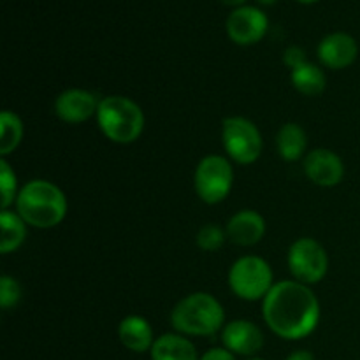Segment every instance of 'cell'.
Masks as SVG:
<instances>
[{
  "instance_id": "obj_1",
  "label": "cell",
  "mask_w": 360,
  "mask_h": 360,
  "mask_svg": "<svg viewBox=\"0 0 360 360\" xmlns=\"http://www.w3.org/2000/svg\"><path fill=\"white\" fill-rule=\"evenodd\" d=\"M262 316L276 336L290 341L302 340L319 326V299L301 281H280L264 297Z\"/></svg>"
},
{
  "instance_id": "obj_2",
  "label": "cell",
  "mask_w": 360,
  "mask_h": 360,
  "mask_svg": "<svg viewBox=\"0 0 360 360\" xmlns=\"http://www.w3.org/2000/svg\"><path fill=\"white\" fill-rule=\"evenodd\" d=\"M16 210L25 224L35 229H51L65 218L67 199L53 183L32 179L18 193Z\"/></svg>"
},
{
  "instance_id": "obj_3",
  "label": "cell",
  "mask_w": 360,
  "mask_h": 360,
  "mask_svg": "<svg viewBox=\"0 0 360 360\" xmlns=\"http://www.w3.org/2000/svg\"><path fill=\"white\" fill-rule=\"evenodd\" d=\"M171 322L178 333L186 336H211L224 327L225 313L213 295L197 292L174 306Z\"/></svg>"
},
{
  "instance_id": "obj_4",
  "label": "cell",
  "mask_w": 360,
  "mask_h": 360,
  "mask_svg": "<svg viewBox=\"0 0 360 360\" xmlns=\"http://www.w3.org/2000/svg\"><path fill=\"white\" fill-rule=\"evenodd\" d=\"M97 122L102 134L118 144L139 139L144 130V112L139 105L122 95L104 97L98 104Z\"/></svg>"
},
{
  "instance_id": "obj_5",
  "label": "cell",
  "mask_w": 360,
  "mask_h": 360,
  "mask_svg": "<svg viewBox=\"0 0 360 360\" xmlns=\"http://www.w3.org/2000/svg\"><path fill=\"white\" fill-rule=\"evenodd\" d=\"M229 285L239 299L259 301L273 288V271L260 257L246 255L236 260L229 273Z\"/></svg>"
},
{
  "instance_id": "obj_6",
  "label": "cell",
  "mask_w": 360,
  "mask_h": 360,
  "mask_svg": "<svg viewBox=\"0 0 360 360\" xmlns=\"http://www.w3.org/2000/svg\"><path fill=\"white\" fill-rule=\"evenodd\" d=\"M232 183H234V171L227 158L220 155H210L197 165L193 185L197 195L206 204H218L227 199L232 190Z\"/></svg>"
},
{
  "instance_id": "obj_7",
  "label": "cell",
  "mask_w": 360,
  "mask_h": 360,
  "mask_svg": "<svg viewBox=\"0 0 360 360\" xmlns=\"http://www.w3.org/2000/svg\"><path fill=\"white\" fill-rule=\"evenodd\" d=\"M221 141L229 157L238 164H253L262 153V136L255 123L241 116H231L221 125Z\"/></svg>"
},
{
  "instance_id": "obj_8",
  "label": "cell",
  "mask_w": 360,
  "mask_h": 360,
  "mask_svg": "<svg viewBox=\"0 0 360 360\" xmlns=\"http://www.w3.org/2000/svg\"><path fill=\"white\" fill-rule=\"evenodd\" d=\"M288 267L292 276L301 283H319L329 267L326 248L313 238L297 239L288 250Z\"/></svg>"
},
{
  "instance_id": "obj_9",
  "label": "cell",
  "mask_w": 360,
  "mask_h": 360,
  "mask_svg": "<svg viewBox=\"0 0 360 360\" xmlns=\"http://www.w3.org/2000/svg\"><path fill=\"white\" fill-rule=\"evenodd\" d=\"M267 16L257 7H238L227 20V34L236 44L259 42L267 32Z\"/></svg>"
},
{
  "instance_id": "obj_10",
  "label": "cell",
  "mask_w": 360,
  "mask_h": 360,
  "mask_svg": "<svg viewBox=\"0 0 360 360\" xmlns=\"http://www.w3.org/2000/svg\"><path fill=\"white\" fill-rule=\"evenodd\" d=\"M101 101L97 95L81 88H70L56 97L55 112L65 123H83L97 115Z\"/></svg>"
},
{
  "instance_id": "obj_11",
  "label": "cell",
  "mask_w": 360,
  "mask_h": 360,
  "mask_svg": "<svg viewBox=\"0 0 360 360\" xmlns=\"http://www.w3.org/2000/svg\"><path fill=\"white\" fill-rule=\"evenodd\" d=\"M304 172L315 185L329 188L341 183L345 176V165L334 151L319 148L306 155Z\"/></svg>"
},
{
  "instance_id": "obj_12",
  "label": "cell",
  "mask_w": 360,
  "mask_h": 360,
  "mask_svg": "<svg viewBox=\"0 0 360 360\" xmlns=\"http://www.w3.org/2000/svg\"><path fill=\"white\" fill-rule=\"evenodd\" d=\"M224 347L234 355L252 357L259 354L264 347V334L255 323L248 320H234L221 330Z\"/></svg>"
},
{
  "instance_id": "obj_13",
  "label": "cell",
  "mask_w": 360,
  "mask_h": 360,
  "mask_svg": "<svg viewBox=\"0 0 360 360\" xmlns=\"http://www.w3.org/2000/svg\"><path fill=\"white\" fill-rule=\"evenodd\" d=\"M359 46L352 35L345 32L327 35L319 44V58L326 67L334 70L347 69L357 60Z\"/></svg>"
},
{
  "instance_id": "obj_14",
  "label": "cell",
  "mask_w": 360,
  "mask_h": 360,
  "mask_svg": "<svg viewBox=\"0 0 360 360\" xmlns=\"http://www.w3.org/2000/svg\"><path fill=\"white\" fill-rule=\"evenodd\" d=\"M266 234V220L253 210L236 213L227 224V238L234 245L253 246Z\"/></svg>"
},
{
  "instance_id": "obj_15",
  "label": "cell",
  "mask_w": 360,
  "mask_h": 360,
  "mask_svg": "<svg viewBox=\"0 0 360 360\" xmlns=\"http://www.w3.org/2000/svg\"><path fill=\"white\" fill-rule=\"evenodd\" d=\"M118 338L122 341L123 347L136 354H143V352L151 350L155 343L153 329H151L150 322L143 316L130 315L120 322L118 327Z\"/></svg>"
},
{
  "instance_id": "obj_16",
  "label": "cell",
  "mask_w": 360,
  "mask_h": 360,
  "mask_svg": "<svg viewBox=\"0 0 360 360\" xmlns=\"http://www.w3.org/2000/svg\"><path fill=\"white\" fill-rule=\"evenodd\" d=\"M151 360H200L192 341L179 334L157 338L150 350Z\"/></svg>"
},
{
  "instance_id": "obj_17",
  "label": "cell",
  "mask_w": 360,
  "mask_h": 360,
  "mask_svg": "<svg viewBox=\"0 0 360 360\" xmlns=\"http://www.w3.org/2000/svg\"><path fill=\"white\" fill-rule=\"evenodd\" d=\"M308 137L304 129L297 123H285L276 134V150L283 160L295 162L306 153Z\"/></svg>"
},
{
  "instance_id": "obj_18",
  "label": "cell",
  "mask_w": 360,
  "mask_h": 360,
  "mask_svg": "<svg viewBox=\"0 0 360 360\" xmlns=\"http://www.w3.org/2000/svg\"><path fill=\"white\" fill-rule=\"evenodd\" d=\"M0 227H2V239H0V252L4 255L20 248L27 238V224L18 213L4 210L0 214Z\"/></svg>"
},
{
  "instance_id": "obj_19",
  "label": "cell",
  "mask_w": 360,
  "mask_h": 360,
  "mask_svg": "<svg viewBox=\"0 0 360 360\" xmlns=\"http://www.w3.org/2000/svg\"><path fill=\"white\" fill-rule=\"evenodd\" d=\"M290 81L294 88L301 94L309 95H319L326 90V74L320 67L313 65V63L306 62L301 67L294 69L290 72Z\"/></svg>"
},
{
  "instance_id": "obj_20",
  "label": "cell",
  "mask_w": 360,
  "mask_h": 360,
  "mask_svg": "<svg viewBox=\"0 0 360 360\" xmlns=\"http://www.w3.org/2000/svg\"><path fill=\"white\" fill-rule=\"evenodd\" d=\"M23 137V123L18 118V115L11 111H4L0 116V153L7 157L13 153L21 143Z\"/></svg>"
},
{
  "instance_id": "obj_21",
  "label": "cell",
  "mask_w": 360,
  "mask_h": 360,
  "mask_svg": "<svg viewBox=\"0 0 360 360\" xmlns=\"http://www.w3.org/2000/svg\"><path fill=\"white\" fill-rule=\"evenodd\" d=\"M195 241L197 246L200 250H204V252H217L225 243V232L218 225L207 224L204 227H200V231L197 232Z\"/></svg>"
},
{
  "instance_id": "obj_22",
  "label": "cell",
  "mask_w": 360,
  "mask_h": 360,
  "mask_svg": "<svg viewBox=\"0 0 360 360\" xmlns=\"http://www.w3.org/2000/svg\"><path fill=\"white\" fill-rule=\"evenodd\" d=\"M0 186H2V207L9 210L11 204L16 202L20 192H16V174L6 158L0 160Z\"/></svg>"
},
{
  "instance_id": "obj_23",
  "label": "cell",
  "mask_w": 360,
  "mask_h": 360,
  "mask_svg": "<svg viewBox=\"0 0 360 360\" xmlns=\"http://www.w3.org/2000/svg\"><path fill=\"white\" fill-rule=\"evenodd\" d=\"M21 285L13 276L0 278V306L2 309H11L20 302Z\"/></svg>"
},
{
  "instance_id": "obj_24",
  "label": "cell",
  "mask_w": 360,
  "mask_h": 360,
  "mask_svg": "<svg viewBox=\"0 0 360 360\" xmlns=\"http://www.w3.org/2000/svg\"><path fill=\"white\" fill-rule=\"evenodd\" d=\"M283 62L287 63L292 70L297 69V67H301L302 63H306V53L302 51L299 46H290V48L285 51Z\"/></svg>"
},
{
  "instance_id": "obj_25",
  "label": "cell",
  "mask_w": 360,
  "mask_h": 360,
  "mask_svg": "<svg viewBox=\"0 0 360 360\" xmlns=\"http://www.w3.org/2000/svg\"><path fill=\"white\" fill-rule=\"evenodd\" d=\"M200 360H236V355L227 348H211L200 357Z\"/></svg>"
},
{
  "instance_id": "obj_26",
  "label": "cell",
  "mask_w": 360,
  "mask_h": 360,
  "mask_svg": "<svg viewBox=\"0 0 360 360\" xmlns=\"http://www.w3.org/2000/svg\"><path fill=\"white\" fill-rule=\"evenodd\" d=\"M285 360H315V357H313V354H309V352L297 350V352H294V354L288 355Z\"/></svg>"
},
{
  "instance_id": "obj_27",
  "label": "cell",
  "mask_w": 360,
  "mask_h": 360,
  "mask_svg": "<svg viewBox=\"0 0 360 360\" xmlns=\"http://www.w3.org/2000/svg\"><path fill=\"white\" fill-rule=\"evenodd\" d=\"M224 4H227V6H241V4H245L246 0H221Z\"/></svg>"
},
{
  "instance_id": "obj_28",
  "label": "cell",
  "mask_w": 360,
  "mask_h": 360,
  "mask_svg": "<svg viewBox=\"0 0 360 360\" xmlns=\"http://www.w3.org/2000/svg\"><path fill=\"white\" fill-rule=\"evenodd\" d=\"M260 4H264V6H271V4H274L276 0H259Z\"/></svg>"
},
{
  "instance_id": "obj_29",
  "label": "cell",
  "mask_w": 360,
  "mask_h": 360,
  "mask_svg": "<svg viewBox=\"0 0 360 360\" xmlns=\"http://www.w3.org/2000/svg\"><path fill=\"white\" fill-rule=\"evenodd\" d=\"M297 2H301V4H315V2H319V0H297Z\"/></svg>"
},
{
  "instance_id": "obj_30",
  "label": "cell",
  "mask_w": 360,
  "mask_h": 360,
  "mask_svg": "<svg viewBox=\"0 0 360 360\" xmlns=\"http://www.w3.org/2000/svg\"><path fill=\"white\" fill-rule=\"evenodd\" d=\"M246 360H264V359H259V357H252V359H246Z\"/></svg>"
}]
</instances>
